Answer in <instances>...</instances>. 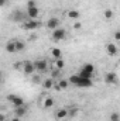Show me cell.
I'll use <instances>...</instances> for the list:
<instances>
[{"label":"cell","mask_w":120,"mask_h":121,"mask_svg":"<svg viewBox=\"0 0 120 121\" xmlns=\"http://www.w3.org/2000/svg\"><path fill=\"white\" fill-rule=\"evenodd\" d=\"M6 120V116H4V114H1V113H0V121H4Z\"/></svg>","instance_id":"4dcf8cb0"},{"label":"cell","mask_w":120,"mask_h":121,"mask_svg":"<svg viewBox=\"0 0 120 121\" xmlns=\"http://www.w3.org/2000/svg\"><path fill=\"white\" fill-rule=\"evenodd\" d=\"M58 75H60V70H58V69H55V70L52 72V78H51V79H54V78H57Z\"/></svg>","instance_id":"83f0119b"},{"label":"cell","mask_w":120,"mask_h":121,"mask_svg":"<svg viewBox=\"0 0 120 121\" xmlns=\"http://www.w3.org/2000/svg\"><path fill=\"white\" fill-rule=\"evenodd\" d=\"M55 117H57L58 120H62V118L68 117V110H65V108H61V110H58V111L55 113Z\"/></svg>","instance_id":"9a60e30c"},{"label":"cell","mask_w":120,"mask_h":121,"mask_svg":"<svg viewBox=\"0 0 120 121\" xmlns=\"http://www.w3.org/2000/svg\"><path fill=\"white\" fill-rule=\"evenodd\" d=\"M26 113H27V108L24 107V106H18V107H16L14 108V114H16V117H24L26 116Z\"/></svg>","instance_id":"7c38bea8"},{"label":"cell","mask_w":120,"mask_h":121,"mask_svg":"<svg viewBox=\"0 0 120 121\" xmlns=\"http://www.w3.org/2000/svg\"><path fill=\"white\" fill-rule=\"evenodd\" d=\"M93 83H92V79L89 78H81L79 76V79H78V82H76V87H82V89H86V87H90Z\"/></svg>","instance_id":"8992f818"},{"label":"cell","mask_w":120,"mask_h":121,"mask_svg":"<svg viewBox=\"0 0 120 121\" xmlns=\"http://www.w3.org/2000/svg\"><path fill=\"white\" fill-rule=\"evenodd\" d=\"M23 72H24V75H27V76H30V75H32V73L35 72L34 63H32L31 60H24V63H23Z\"/></svg>","instance_id":"52a82bcc"},{"label":"cell","mask_w":120,"mask_h":121,"mask_svg":"<svg viewBox=\"0 0 120 121\" xmlns=\"http://www.w3.org/2000/svg\"><path fill=\"white\" fill-rule=\"evenodd\" d=\"M74 28L81 30V28H82V24H81V23H75V24H74Z\"/></svg>","instance_id":"4316f807"},{"label":"cell","mask_w":120,"mask_h":121,"mask_svg":"<svg viewBox=\"0 0 120 121\" xmlns=\"http://www.w3.org/2000/svg\"><path fill=\"white\" fill-rule=\"evenodd\" d=\"M110 121H120L119 113H112V114H110Z\"/></svg>","instance_id":"603a6c76"},{"label":"cell","mask_w":120,"mask_h":121,"mask_svg":"<svg viewBox=\"0 0 120 121\" xmlns=\"http://www.w3.org/2000/svg\"><path fill=\"white\" fill-rule=\"evenodd\" d=\"M106 51H107V54H109L110 56H116V55H117V52H119V48H117V45H116V44H107Z\"/></svg>","instance_id":"8fae6325"},{"label":"cell","mask_w":120,"mask_h":121,"mask_svg":"<svg viewBox=\"0 0 120 121\" xmlns=\"http://www.w3.org/2000/svg\"><path fill=\"white\" fill-rule=\"evenodd\" d=\"M27 16L32 18V20H37V17L40 16V9L35 6V7H30V9H27Z\"/></svg>","instance_id":"30bf717a"},{"label":"cell","mask_w":120,"mask_h":121,"mask_svg":"<svg viewBox=\"0 0 120 121\" xmlns=\"http://www.w3.org/2000/svg\"><path fill=\"white\" fill-rule=\"evenodd\" d=\"M65 37H66V31L64 30V28H55V30H52V35H51V38L54 39V41H62V39H65Z\"/></svg>","instance_id":"277c9868"},{"label":"cell","mask_w":120,"mask_h":121,"mask_svg":"<svg viewBox=\"0 0 120 121\" xmlns=\"http://www.w3.org/2000/svg\"><path fill=\"white\" fill-rule=\"evenodd\" d=\"M68 17L72 18V20H76V18L81 17V13H79L78 10H69V11H68Z\"/></svg>","instance_id":"e0dca14e"},{"label":"cell","mask_w":120,"mask_h":121,"mask_svg":"<svg viewBox=\"0 0 120 121\" xmlns=\"http://www.w3.org/2000/svg\"><path fill=\"white\" fill-rule=\"evenodd\" d=\"M20 66H21V65H20V62H16V63L13 65V68H14V69H20Z\"/></svg>","instance_id":"f546056e"},{"label":"cell","mask_w":120,"mask_h":121,"mask_svg":"<svg viewBox=\"0 0 120 121\" xmlns=\"http://www.w3.org/2000/svg\"><path fill=\"white\" fill-rule=\"evenodd\" d=\"M54 106V99L52 97H47L45 100H44V107L45 108H51Z\"/></svg>","instance_id":"d6986e66"},{"label":"cell","mask_w":120,"mask_h":121,"mask_svg":"<svg viewBox=\"0 0 120 121\" xmlns=\"http://www.w3.org/2000/svg\"><path fill=\"white\" fill-rule=\"evenodd\" d=\"M115 41H120V31L115 32Z\"/></svg>","instance_id":"484cf974"},{"label":"cell","mask_w":120,"mask_h":121,"mask_svg":"<svg viewBox=\"0 0 120 121\" xmlns=\"http://www.w3.org/2000/svg\"><path fill=\"white\" fill-rule=\"evenodd\" d=\"M32 63H34L35 72H38V73H44V72H47V69H48V63H47L45 59H37V60H34Z\"/></svg>","instance_id":"7a4b0ae2"},{"label":"cell","mask_w":120,"mask_h":121,"mask_svg":"<svg viewBox=\"0 0 120 121\" xmlns=\"http://www.w3.org/2000/svg\"><path fill=\"white\" fill-rule=\"evenodd\" d=\"M68 86H69V82L65 80V79H62V80L58 82V89H66Z\"/></svg>","instance_id":"44dd1931"},{"label":"cell","mask_w":120,"mask_h":121,"mask_svg":"<svg viewBox=\"0 0 120 121\" xmlns=\"http://www.w3.org/2000/svg\"><path fill=\"white\" fill-rule=\"evenodd\" d=\"M0 83H1V76H0Z\"/></svg>","instance_id":"d6a6232c"},{"label":"cell","mask_w":120,"mask_h":121,"mask_svg":"<svg viewBox=\"0 0 120 121\" xmlns=\"http://www.w3.org/2000/svg\"><path fill=\"white\" fill-rule=\"evenodd\" d=\"M58 27H60V20H58L57 17L48 18V21H47V28H48V30H55V28H58Z\"/></svg>","instance_id":"9c48e42d"},{"label":"cell","mask_w":120,"mask_h":121,"mask_svg":"<svg viewBox=\"0 0 120 121\" xmlns=\"http://www.w3.org/2000/svg\"><path fill=\"white\" fill-rule=\"evenodd\" d=\"M55 83H54V79H45L44 80V83H42V86H44V89H47V90H50V89H52V86H54Z\"/></svg>","instance_id":"2e32d148"},{"label":"cell","mask_w":120,"mask_h":121,"mask_svg":"<svg viewBox=\"0 0 120 121\" xmlns=\"http://www.w3.org/2000/svg\"><path fill=\"white\" fill-rule=\"evenodd\" d=\"M9 3V0H0V7H3V6H6Z\"/></svg>","instance_id":"f1b7e54d"},{"label":"cell","mask_w":120,"mask_h":121,"mask_svg":"<svg viewBox=\"0 0 120 121\" xmlns=\"http://www.w3.org/2000/svg\"><path fill=\"white\" fill-rule=\"evenodd\" d=\"M105 83L107 85H116L117 83V75L115 72H109L105 75Z\"/></svg>","instance_id":"ba28073f"},{"label":"cell","mask_w":120,"mask_h":121,"mask_svg":"<svg viewBox=\"0 0 120 121\" xmlns=\"http://www.w3.org/2000/svg\"><path fill=\"white\" fill-rule=\"evenodd\" d=\"M11 121H20V118H18V117H14V118H13Z\"/></svg>","instance_id":"1f68e13d"},{"label":"cell","mask_w":120,"mask_h":121,"mask_svg":"<svg viewBox=\"0 0 120 121\" xmlns=\"http://www.w3.org/2000/svg\"><path fill=\"white\" fill-rule=\"evenodd\" d=\"M14 45H16V52L26 49V44H24V41H21V39H16V41H14Z\"/></svg>","instance_id":"4fadbf2b"},{"label":"cell","mask_w":120,"mask_h":121,"mask_svg":"<svg viewBox=\"0 0 120 121\" xmlns=\"http://www.w3.org/2000/svg\"><path fill=\"white\" fill-rule=\"evenodd\" d=\"M6 51L9 54H14L16 52V45H14V41H9L6 44Z\"/></svg>","instance_id":"5bb4252c"},{"label":"cell","mask_w":120,"mask_h":121,"mask_svg":"<svg viewBox=\"0 0 120 121\" xmlns=\"http://www.w3.org/2000/svg\"><path fill=\"white\" fill-rule=\"evenodd\" d=\"M78 114V108H75V107H71V110L68 111V117H75Z\"/></svg>","instance_id":"7402d4cb"},{"label":"cell","mask_w":120,"mask_h":121,"mask_svg":"<svg viewBox=\"0 0 120 121\" xmlns=\"http://www.w3.org/2000/svg\"><path fill=\"white\" fill-rule=\"evenodd\" d=\"M51 54H52V58H55V59L62 58V52H61L60 48H52V49H51Z\"/></svg>","instance_id":"ac0fdd59"},{"label":"cell","mask_w":120,"mask_h":121,"mask_svg":"<svg viewBox=\"0 0 120 121\" xmlns=\"http://www.w3.org/2000/svg\"><path fill=\"white\" fill-rule=\"evenodd\" d=\"M37 4H35V1L34 0H28L27 1V9H30V7H35Z\"/></svg>","instance_id":"d4e9b609"},{"label":"cell","mask_w":120,"mask_h":121,"mask_svg":"<svg viewBox=\"0 0 120 121\" xmlns=\"http://www.w3.org/2000/svg\"><path fill=\"white\" fill-rule=\"evenodd\" d=\"M55 66H57V69H58V70L64 69V68H65V60L62 59V58H60V59H55Z\"/></svg>","instance_id":"ffe728a7"},{"label":"cell","mask_w":120,"mask_h":121,"mask_svg":"<svg viewBox=\"0 0 120 121\" xmlns=\"http://www.w3.org/2000/svg\"><path fill=\"white\" fill-rule=\"evenodd\" d=\"M7 100H9L14 107L24 106V100H23V97H20V96H17V94H9V96H7Z\"/></svg>","instance_id":"5b68a950"},{"label":"cell","mask_w":120,"mask_h":121,"mask_svg":"<svg viewBox=\"0 0 120 121\" xmlns=\"http://www.w3.org/2000/svg\"><path fill=\"white\" fill-rule=\"evenodd\" d=\"M105 18H106V20L113 18V11H112V10H106V11H105Z\"/></svg>","instance_id":"cb8c5ba5"},{"label":"cell","mask_w":120,"mask_h":121,"mask_svg":"<svg viewBox=\"0 0 120 121\" xmlns=\"http://www.w3.org/2000/svg\"><path fill=\"white\" fill-rule=\"evenodd\" d=\"M93 72H95V66H93L92 63H85V65L82 66V69L79 70L78 75H79L81 78H89V79H92Z\"/></svg>","instance_id":"6da1fadb"},{"label":"cell","mask_w":120,"mask_h":121,"mask_svg":"<svg viewBox=\"0 0 120 121\" xmlns=\"http://www.w3.org/2000/svg\"><path fill=\"white\" fill-rule=\"evenodd\" d=\"M38 27H41V23H40L38 20H32V18H28V20L23 24V28H24V30H28V31L37 30Z\"/></svg>","instance_id":"3957f363"}]
</instances>
